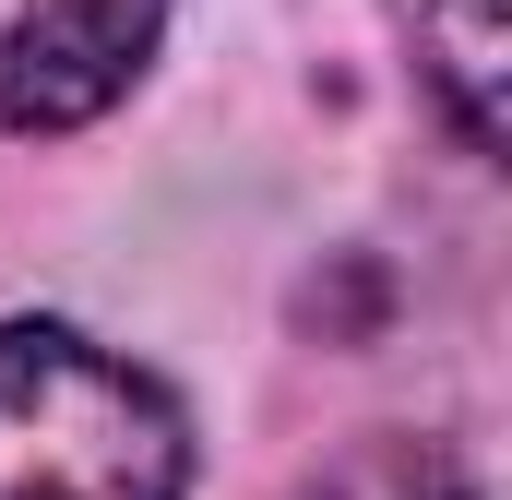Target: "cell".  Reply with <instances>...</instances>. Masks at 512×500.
Listing matches in <instances>:
<instances>
[{"instance_id": "3957f363", "label": "cell", "mask_w": 512, "mask_h": 500, "mask_svg": "<svg viewBox=\"0 0 512 500\" xmlns=\"http://www.w3.org/2000/svg\"><path fill=\"white\" fill-rule=\"evenodd\" d=\"M429 72L453 96L465 143H501V72H512V36H501V0H429Z\"/></svg>"}, {"instance_id": "6da1fadb", "label": "cell", "mask_w": 512, "mask_h": 500, "mask_svg": "<svg viewBox=\"0 0 512 500\" xmlns=\"http://www.w3.org/2000/svg\"><path fill=\"white\" fill-rule=\"evenodd\" d=\"M191 429L72 322H0V500H179Z\"/></svg>"}, {"instance_id": "277c9868", "label": "cell", "mask_w": 512, "mask_h": 500, "mask_svg": "<svg viewBox=\"0 0 512 500\" xmlns=\"http://www.w3.org/2000/svg\"><path fill=\"white\" fill-rule=\"evenodd\" d=\"M310 500H465V477L441 465V453H417V441H382V453H358V465H334Z\"/></svg>"}, {"instance_id": "7a4b0ae2", "label": "cell", "mask_w": 512, "mask_h": 500, "mask_svg": "<svg viewBox=\"0 0 512 500\" xmlns=\"http://www.w3.org/2000/svg\"><path fill=\"white\" fill-rule=\"evenodd\" d=\"M167 36V0H24L0 36V120L12 131H84L120 108Z\"/></svg>"}]
</instances>
